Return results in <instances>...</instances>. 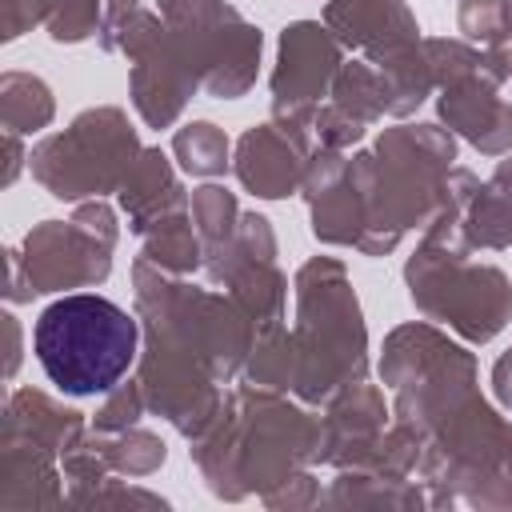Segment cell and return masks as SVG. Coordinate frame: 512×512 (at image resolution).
I'll use <instances>...</instances> for the list:
<instances>
[{
  "instance_id": "1",
  "label": "cell",
  "mask_w": 512,
  "mask_h": 512,
  "mask_svg": "<svg viewBox=\"0 0 512 512\" xmlns=\"http://www.w3.org/2000/svg\"><path fill=\"white\" fill-rule=\"evenodd\" d=\"M320 452V420L280 400L276 388H236L224 396L220 416L192 440V456L208 488L224 500H240L252 488L260 496Z\"/></svg>"
},
{
  "instance_id": "2",
  "label": "cell",
  "mask_w": 512,
  "mask_h": 512,
  "mask_svg": "<svg viewBox=\"0 0 512 512\" xmlns=\"http://www.w3.org/2000/svg\"><path fill=\"white\" fill-rule=\"evenodd\" d=\"M364 192V256H384L416 224H428L444 176L456 168V140L436 124H400L376 140V152H356L348 160Z\"/></svg>"
},
{
  "instance_id": "3",
  "label": "cell",
  "mask_w": 512,
  "mask_h": 512,
  "mask_svg": "<svg viewBox=\"0 0 512 512\" xmlns=\"http://www.w3.org/2000/svg\"><path fill=\"white\" fill-rule=\"evenodd\" d=\"M32 352L64 396H104L140 356V316L96 292H68L40 312Z\"/></svg>"
},
{
  "instance_id": "4",
  "label": "cell",
  "mask_w": 512,
  "mask_h": 512,
  "mask_svg": "<svg viewBox=\"0 0 512 512\" xmlns=\"http://www.w3.org/2000/svg\"><path fill=\"white\" fill-rule=\"evenodd\" d=\"M296 384L304 404H328L340 388L368 372V332L348 272L332 256H316L296 272Z\"/></svg>"
},
{
  "instance_id": "5",
  "label": "cell",
  "mask_w": 512,
  "mask_h": 512,
  "mask_svg": "<svg viewBox=\"0 0 512 512\" xmlns=\"http://www.w3.org/2000/svg\"><path fill=\"white\" fill-rule=\"evenodd\" d=\"M116 216L96 196L76 208L72 220L36 224L20 248H8V300H32L44 292L104 284L112 272Z\"/></svg>"
},
{
  "instance_id": "6",
  "label": "cell",
  "mask_w": 512,
  "mask_h": 512,
  "mask_svg": "<svg viewBox=\"0 0 512 512\" xmlns=\"http://www.w3.org/2000/svg\"><path fill=\"white\" fill-rule=\"evenodd\" d=\"M140 152L136 128L120 108H88L64 132L44 136L28 168L56 200H96L120 192Z\"/></svg>"
},
{
  "instance_id": "7",
  "label": "cell",
  "mask_w": 512,
  "mask_h": 512,
  "mask_svg": "<svg viewBox=\"0 0 512 512\" xmlns=\"http://www.w3.org/2000/svg\"><path fill=\"white\" fill-rule=\"evenodd\" d=\"M408 296L428 316L472 344L492 340L512 320V284L496 264H468V252H448L420 240L404 264Z\"/></svg>"
},
{
  "instance_id": "8",
  "label": "cell",
  "mask_w": 512,
  "mask_h": 512,
  "mask_svg": "<svg viewBox=\"0 0 512 512\" xmlns=\"http://www.w3.org/2000/svg\"><path fill=\"white\" fill-rule=\"evenodd\" d=\"M160 16L184 44L200 88L216 100H236L256 84L264 36L224 0H160Z\"/></svg>"
},
{
  "instance_id": "9",
  "label": "cell",
  "mask_w": 512,
  "mask_h": 512,
  "mask_svg": "<svg viewBox=\"0 0 512 512\" xmlns=\"http://www.w3.org/2000/svg\"><path fill=\"white\" fill-rule=\"evenodd\" d=\"M120 52L132 60V104L140 120L148 128H172L188 96L200 88L184 44L172 36L164 16L140 8L120 36Z\"/></svg>"
},
{
  "instance_id": "10",
  "label": "cell",
  "mask_w": 512,
  "mask_h": 512,
  "mask_svg": "<svg viewBox=\"0 0 512 512\" xmlns=\"http://www.w3.org/2000/svg\"><path fill=\"white\" fill-rule=\"evenodd\" d=\"M344 44L328 24L296 20L280 32V56L272 72V116L296 132L312 136V112L332 92V80L344 64Z\"/></svg>"
},
{
  "instance_id": "11",
  "label": "cell",
  "mask_w": 512,
  "mask_h": 512,
  "mask_svg": "<svg viewBox=\"0 0 512 512\" xmlns=\"http://www.w3.org/2000/svg\"><path fill=\"white\" fill-rule=\"evenodd\" d=\"M312 136L296 132L280 120L256 124L236 140V180L260 200H284L304 184V168L312 156Z\"/></svg>"
},
{
  "instance_id": "12",
  "label": "cell",
  "mask_w": 512,
  "mask_h": 512,
  "mask_svg": "<svg viewBox=\"0 0 512 512\" xmlns=\"http://www.w3.org/2000/svg\"><path fill=\"white\" fill-rule=\"evenodd\" d=\"M324 24L344 48L364 52L372 64L420 44V24L404 0H328Z\"/></svg>"
},
{
  "instance_id": "13",
  "label": "cell",
  "mask_w": 512,
  "mask_h": 512,
  "mask_svg": "<svg viewBox=\"0 0 512 512\" xmlns=\"http://www.w3.org/2000/svg\"><path fill=\"white\" fill-rule=\"evenodd\" d=\"M496 88L500 84L488 72H476L468 80L440 88L436 100L440 120L484 156H504L512 148V104Z\"/></svg>"
},
{
  "instance_id": "14",
  "label": "cell",
  "mask_w": 512,
  "mask_h": 512,
  "mask_svg": "<svg viewBox=\"0 0 512 512\" xmlns=\"http://www.w3.org/2000/svg\"><path fill=\"white\" fill-rule=\"evenodd\" d=\"M120 208L128 216V228L136 236H148L152 228H160L164 220L188 212V196L168 164V156L160 148H144L128 172V180L120 184Z\"/></svg>"
},
{
  "instance_id": "15",
  "label": "cell",
  "mask_w": 512,
  "mask_h": 512,
  "mask_svg": "<svg viewBox=\"0 0 512 512\" xmlns=\"http://www.w3.org/2000/svg\"><path fill=\"white\" fill-rule=\"evenodd\" d=\"M52 456L48 448L16 436V432H4L0 440V508L4 512H16V508H52L60 504V488H56V468H52Z\"/></svg>"
},
{
  "instance_id": "16",
  "label": "cell",
  "mask_w": 512,
  "mask_h": 512,
  "mask_svg": "<svg viewBox=\"0 0 512 512\" xmlns=\"http://www.w3.org/2000/svg\"><path fill=\"white\" fill-rule=\"evenodd\" d=\"M4 432H16L56 456H64L88 428H84V412L76 408H60L52 396L44 392H32V388H20L8 396L4 404Z\"/></svg>"
},
{
  "instance_id": "17",
  "label": "cell",
  "mask_w": 512,
  "mask_h": 512,
  "mask_svg": "<svg viewBox=\"0 0 512 512\" xmlns=\"http://www.w3.org/2000/svg\"><path fill=\"white\" fill-rule=\"evenodd\" d=\"M464 236L472 248H508L512 244V156L496 164V172L476 188L464 212Z\"/></svg>"
},
{
  "instance_id": "18",
  "label": "cell",
  "mask_w": 512,
  "mask_h": 512,
  "mask_svg": "<svg viewBox=\"0 0 512 512\" xmlns=\"http://www.w3.org/2000/svg\"><path fill=\"white\" fill-rule=\"evenodd\" d=\"M52 116H56L52 88L40 76H32V72H4L0 76V120H4V132L28 136V132L48 128Z\"/></svg>"
},
{
  "instance_id": "19",
  "label": "cell",
  "mask_w": 512,
  "mask_h": 512,
  "mask_svg": "<svg viewBox=\"0 0 512 512\" xmlns=\"http://www.w3.org/2000/svg\"><path fill=\"white\" fill-rule=\"evenodd\" d=\"M332 104L344 108L352 120L360 124H372L380 116L392 112V96H388V80L384 72L372 64V60H352V64H340L336 80H332Z\"/></svg>"
},
{
  "instance_id": "20",
  "label": "cell",
  "mask_w": 512,
  "mask_h": 512,
  "mask_svg": "<svg viewBox=\"0 0 512 512\" xmlns=\"http://www.w3.org/2000/svg\"><path fill=\"white\" fill-rule=\"evenodd\" d=\"M144 260H152L156 268L172 272V276H188L204 264V244H200V232L192 224V212H180L172 220H164L160 228H152L144 236Z\"/></svg>"
},
{
  "instance_id": "21",
  "label": "cell",
  "mask_w": 512,
  "mask_h": 512,
  "mask_svg": "<svg viewBox=\"0 0 512 512\" xmlns=\"http://www.w3.org/2000/svg\"><path fill=\"white\" fill-rule=\"evenodd\" d=\"M248 380H256L260 388H276V392H292L296 384V344H292V332L284 324H268L256 332V344L248 352V364H244Z\"/></svg>"
},
{
  "instance_id": "22",
  "label": "cell",
  "mask_w": 512,
  "mask_h": 512,
  "mask_svg": "<svg viewBox=\"0 0 512 512\" xmlns=\"http://www.w3.org/2000/svg\"><path fill=\"white\" fill-rule=\"evenodd\" d=\"M376 68H380L384 80H388V96H392V112H388V116H412V112L424 104V96L436 88L432 64H428V56H424V44H412V48H404L400 56L376 64Z\"/></svg>"
},
{
  "instance_id": "23",
  "label": "cell",
  "mask_w": 512,
  "mask_h": 512,
  "mask_svg": "<svg viewBox=\"0 0 512 512\" xmlns=\"http://www.w3.org/2000/svg\"><path fill=\"white\" fill-rule=\"evenodd\" d=\"M228 136L212 120H192L172 136V156L188 176H224L228 168Z\"/></svg>"
},
{
  "instance_id": "24",
  "label": "cell",
  "mask_w": 512,
  "mask_h": 512,
  "mask_svg": "<svg viewBox=\"0 0 512 512\" xmlns=\"http://www.w3.org/2000/svg\"><path fill=\"white\" fill-rule=\"evenodd\" d=\"M188 212H192V224L200 232V244H204V256L220 252L232 236H236V224H240V208H236V196L220 184H204L192 192L188 200Z\"/></svg>"
},
{
  "instance_id": "25",
  "label": "cell",
  "mask_w": 512,
  "mask_h": 512,
  "mask_svg": "<svg viewBox=\"0 0 512 512\" xmlns=\"http://www.w3.org/2000/svg\"><path fill=\"white\" fill-rule=\"evenodd\" d=\"M104 436V432H100ZM104 456L112 464V472H124V476H148L164 464V440L144 432V428H124L116 436H104Z\"/></svg>"
},
{
  "instance_id": "26",
  "label": "cell",
  "mask_w": 512,
  "mask_h": 512,
  "mask_svg": "<svg viewBox=\"0 0 512 512\" xmlns=\"http://www.w3.org/2000/svg\"><path fill=\"white\" fill-rule=\"evenodd\" d=\"M420 44H424V56L432 64L436 88H448L456 80H468L476 72H488L484 68V48H476L468 40H420Z\"/></svg>"
},
{
  "instance_id": "27",
  "label": "cell",
  "mask_w": 512,
  "mask_h": 512,
  "mask_svg": "<svg viewBox=\"0 0 512 512\" xmlns=\"http://www.w3.org/2000/svg\"><path fill=\"white\" fill-rule=\"evenodd\" d=\"M460 32L480 48L508 44V0H460Z\"/></svg>"
},
{
  "instance_id": "28",
  "label": "cell",
  "mask_w": 512,
  "mask_h": 512,
  "mask_svg": "<svg viewBox=\"0 0 512 512\" xmlns=\"http://www.w3.org/2000/svg\"><path fill=\"white\" fill-rule=\"evenodd\" d=\"M144 408H148V400H144L140 380L116 384L112 392H104V404H100V412L92 416V428H96V432H104V436H116V432L132 428V424L140 420V412H144Z\"/></svg>"
},
{
  "instance_id": "29",
  "label": "cell",
  "mask_w": 512,
  "mask_h": 512,
  "mask_svg": "<svg viewBox=\"0 0 512 512\" xmlns=\"http://www.w3.org/2000/svg\"><path fill=\"white\" fill-rule=\"evenodd\" d=\"M44 28L56 44H80L100 32V0H64Z\"/></svg>"
},
{
  "instance_id": "30",
  "label": "cell",
  "mask_w": 512,
  "mask_h": 512,
  "mask_svg": "<svg viewBox=\"0 0 512 512\" xmlns=\"http://www.w3.org/2000/svg\"><path fill=\"white\" fill-rule=\"evenodd\" d=\"M364 128H368V124L352 120V116H348L344 108H336L332 100L312 112V144H316V148H336V152H344V148H352V144L364 136Z\"/></svg>"
},
{
  "instance_id": "31",
  "label": "cell",
  "mask_w": 512,
  "mask_h": 512,
  "mask_svg": "<svg viewBox=\"0 0 512 512\" xmlns=\"http://www.w3.org/2000/svg\"><path fill=\"white\" fill-rule=\"evenodd\" d=\"M64 0H0V40H16L32 24H48Z\"/></svg>"
},
{
  "instance_id": "32",
  "label": "cell",
  "mask_w": 512,
  "mask_h": 512,
  "mask_svg": "<svg viewBox=\"0 0 512 512\" xmlns=\"http://www.w3.org/2000/svg\"><path fill=\"white\" fill-rule=\"evenodd\" d=\"M140 12V0H100V48L104 52H120V36L128 28V20Z\"/></svg>"
},
{
  "instance_id": "33",
  "label": "cell",
  "mask_w": 512,
  "mask_h": 512,
  "mask_svg": "<svg viewBox=\"0 0 512 512\" xmlns=\"http://www.w3.org/2000/svg\"><path fill=\"white\" fill-rule=\"evenodd\" d=\"M492 384H496L500 404H504V408H512V348L496 360V368H492Z\"/></svg>"
},
{
  "instance_id": "34",
  "label": "cell",
  "mask_w": 512,
  "mask_h": 512,
  "mask_svg": "<svg viewBox=\"0 0 512 512\" xmlns=\"http://www.w3.org/2000/svg\"><path fill=\"white\" fill-rule=\"evenodd\" d=\"M4 148H8V164H4V188H8L20 172V164H24V144H20L16 132H4Z\"/></svg>"
},
{
  "instance_id": "35",
  "label": "cell",
  "mask_w": 512,
  "mask_h": 512,
  "mask_svg": "<svg viewBox=\"0 0 512 512\" xmlns=\"http://www.w3.org/2000/svg\"><path fill=\"white\" fill-rule=\"evenodd\" d=\"M4 328H8V344H12V352H8V372H16V360H20V328H16V316H4Z\"/></svg>"
},
{
  "instance_id": "36",
  "label": "cell",
  "mask_w": 512,
  "mask_h": 512,
  "mask_svg": "<svg viewBox=\"0 0 512 512\" xmlns=\"http://www.w3.org/2000/svg\"><path fill=\"white\" fill-rule=\"evenodd\" d=\"M508 40H512V0H508Z\"/></svg>"
}]
</instances>
